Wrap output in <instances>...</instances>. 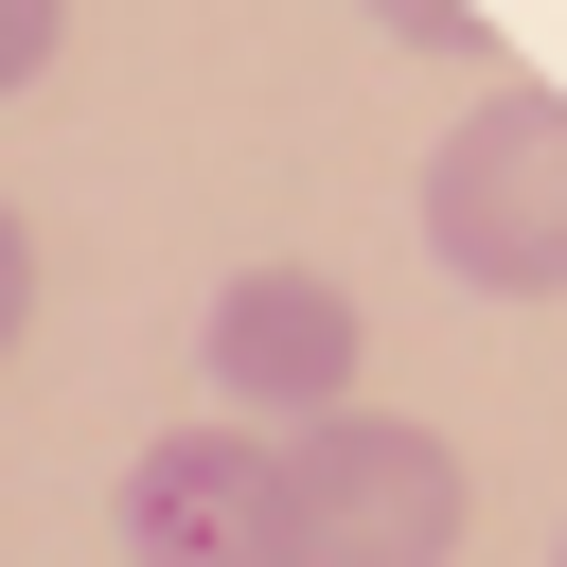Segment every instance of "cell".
Here are the masks:
<instances>
[{
	"mask_svg": "<svg viewBox=\"0 0 567 567\" xmlns=\"http://www.w3.org/2000/svg\"><path fill=\"white\" fill-rule=\"evenodd\" d=\"M53 35H71V0H0V89H35V71H53Z\"/></svg>",
	"mask_w": 567,
	"mask_h": 567,
	"instance_id": "8992f818",
	"label": "cell"
},
{
	"mask_svg": "<svg viewBox=\"0 0 567 567\" xmlns=\"http://www.w3.org/2000/svg\"><path fill=\"white\" fill-rule=\"evenodd\" d=\"M443 549H461V443L443 425H390V408L284 425V567H443Z\"/></svg>",
	"mask_w": 567,
	"mask_h": 567,
	"instance_id": "7a4b0ae2",
	"label": "cell"
},
{
	"mask_svg": "<svg viewBox=\"0 0 567 567\" xmlns=\"http://www.w3.org/2000/svg\"><path fill=\"white\" fill-rule=\"evenodd\" d=\"M425 248L478 301H567V89H478V124H443L425 159Z\"/></svg>",
	"mask_w": 567,
	"mask_h": 567,
	"instance_id": "6da1fadb",
	"label": "cell"
},
{
	"mask_svg": "<svg viewBox=\"0 0 567 567\" xmlns=\"http://www.w3.org/2000/svg\"><path fill=\"white\" fill-rule=\"evenodd\" d=\"M195 354H213V390L284 443V425H337L354 408V284L337 266H230L213 284V319H195Z\"/></svg>",
	"mask_w": 567,
	"mask_h": 567,
	"instance_id": "3957f363",
	"label": "cell"
},
{
	"mask_svg": "<svg viewBox=\"0 0 567 567\" xmlns=\"http://www.w3.org/2000/svg\"><path fill=\"white\" fill-rule=\"evenodd\" d=\"M372 35H408V53H496L478 0H372Z\"/></svg>",
	"mask_w": 567,
	"mask_h": 567,
	"instance_id": "5b68a950",
	"label": "cell"
},
{
	"mask_svg": "<svg viewBox=\"0 0 567 567\" xmlns=\"http://www.w3.org/2000/svg\"><path fill=\"white\" fill-rule=\"evenodd\" d=\"M18 319H35V230H18V195H0V354H18Z\"/></svg>",
	"mask_w": 567,
	"mask_h": 567,
	"instance_id": "52a82bcc",
	"label": "cell"
},
{
	"mask_svg": "<svg viewBox=\"0 0 567 567\" xmlns=\"http://www.w3.org/2000/svg\"><path fill=\"white\" fill-rule=\"evenodd\" d=\"M124 567H284V443L266 425H159L124 461Z\"/></svg>",
	"mask_w": 567,
	"mask_h": 567,
	"instance_id": "277c9868",
	"label": "cell"
}]
</instances>
